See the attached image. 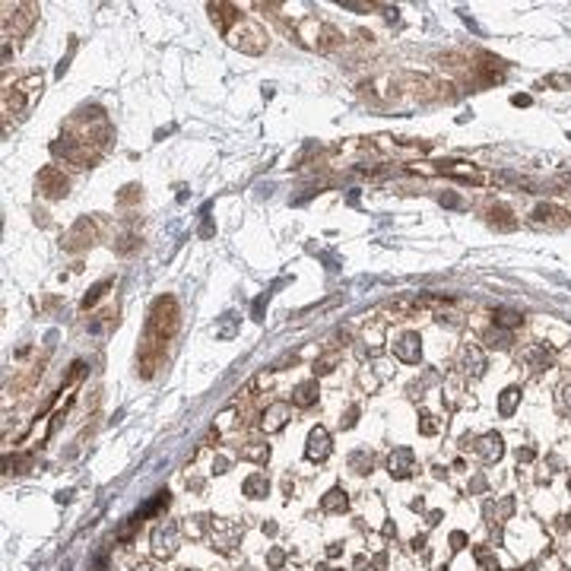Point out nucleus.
<instances>
[{
    "mask_svg": "<svg viewBox=\"0 0 571 571\" xmlns=\"http://www.w3.org/2000/svg\"><path fill=\"white\" fill-rule=\"evenodd\" d=\"M42 86H45L42 73H29L19 83L7 86V92H3V112L10 118H26L32 112V105L38 102V96H42Z\"/></svg>",
    "mask_w": 571,
    "mask_h": 571,
    "instance_id": "nucleus-1",
    "label": "nucleus"
},
{
    "mask_svg": "<svg viewBox=\"0 0 571 571\" xmlns=\"http://www.w3.org/2000/svg\"><path fill=\"white\" fill-rule=\"evenodd\" d=\"M226 42L235 48H241V51H248V54H261L263 48H267V35H263V29L257 23H251L248 16H235V23L229 26L226 32Z\"/></svg>",
    "mask_w": 571,
    "mask_h": 571,
    "instance_id": "nucleus-2",
    "label": "nucleus"
},
{
    "mask_svg": "<svg viewBox=\"0 0 571 571\" xmlns=\"http://www.w3.org/2000/svg\"><path fill=\"white\" fill-rule=\"evenodd\" d=\"M178 331V305L175 299H156L150 311V343H166Z\"/></svg>",
    "mask_w": 571,
    "mask_h": 571,
    "instance_id": "nucleus-3",
    "label": "nucleus"
},
{
    "mask_svg": "<svg viewBox=\"0 0 571 571\" xmlns=\"http://www.w3.org/2000/svg\"><path fill=\"white\" fill-rule=\"evenodd\" d=\"M175 546H178V527L159 524L156 530H152V552H156L159 559H168L175 552Z\"/></svg>",
    "mask_w": 571,
    "mask_h": 571,
    "instance_id": "nucleus-4",
    "label": "nucleus"
},
{
    "mask_svg": "<svg viewBox=\"0 0 571 571\" xmlns=\"http://www.w3.org/2000/svg\"><path fill=\"white\" fill-rule=\"evenodd\" d=\"M308 460H327L331 457V435H327V428H311L308 435V448H305Z\"/></svg>",
    "mask_w": 571,
    "mask_h": 571,
    "instance_id": "nucleus-5",
    "label": "nucleus"
},
{
    "mask_svg": "<svg viewBox=\"0 0 571 571\" xmlns=\"http://www.w3.org/2000/svg\"><path fill=\"white\" fill-rule=\"evenodd\" d=\"M387 466H391V476L394 480H406V476L416 470V457L410 448H397V451L391 454V460H387Z\"/></svg>",
    "mask_w": 571,
    "mask_h": 571,
    "instance_id": "nucleus-6",
    "label": "nucleus"
},
{
    "mask_svg": "<svg viewBox=\"0 0 571 571\" xmlns=\"http://www.w3.org/2000/svg\"><path fill=\"white\" fill-rule=\"evenodd\" d=\"M38 188L45 191L48 197H60V194H67V178H64L54 166H48L45 172L38 175Z\"/></svg>",
    "mask_w": 571,
    "mask_h": 571,
    "instance_id": "nucleus-7",
    "label": "nucleus"
},
{
    "mask_svg": "<svg viewBox=\"0 0 571 571\" xmlns=\"http://www.w3.org/2000/svg\"><path fill=\"white\" fill-rule=\"evenodd\" d=\"M394 353L403 362H419V337L416 333H403L400 343H394Z\"/></svg>",
    "mask_w": 571,
    "mask_h": 571,
    "instance_id": "nucleus-8",
    "label": "nucleus"
},
{
    "mask_svg": "<svg viewBox=\"0 0 571 571\" xmlns=\"http://www.w3.org/2000/svg\"><path fill=\"white\" fill-rule=\"evenodd\" d=\"M286 413H289V406L286 403H273L267 413H263V428L267 432H279L286 425Z\"/></svg>",
    "mask_w": 571,
    "mask_h": 571,
    "instance_id": "nucleus-9",
    "label": "nucleus"
},
{
    "mask_svg": "<svg viewBox=\"0 0 571 571\" xmlns=\"http://www.w3.org/2000/svg\"><path fill=\"white\" fill-rule=\"evenodd\" d=\"M502 451H504V448H502V438H498V435H486L480 441V454L489 460V464L502 457Z\"/></svg>",
    "mask_w": 571,
    "mask_h": 571,
    "instance_id": "nucleus-10",
    "label": "nucleus"
},
{
    "mask_svg": "<svg viewBox=\"0 0 571 571\" xmlns=\"http://www.w3.org/2000/svg\"><path fill=\"white\" fill-rule=\"evenodd\" d=\"M315 397H317V384L315 381H305V384H299V387H295L292 403L295 406H308V403H315Z\"/></svg>",
    "mask_w": 571,
    "mask_h": 571,
    "instance_id": "nucleus-11",
    "label": "nucleus"
},
{
    "mask_svg": "<svg viewBox=\"0 0 571 571\" xmlns=\"http://www.w3.org/2000/svg\"><path fill=\"white\" fill-rule=\"evenodd\" d=\"M245 492H248L251 498H261V495H267V476H261V473H254L248 482H245Z\"/></svg>",
    "mask_w": 571,
    "mask_h": 571,
    "instance_id": "nucleus-12",
    "label": "nucleus"
},
{
    "mask_svg": "<svg viewBox=\"0 0 571 571\" xmlns=\"http://www.w3.org/2000/svg\"><path fill=\"white\" fill-rule=\"evenodd\" d=\"M534 216H536V222H546V219H549V222H552V219H556V216H568V213H565V210H559V207H540V210H536L534 213Z\"/></svg>",
    "mask_w": 571,
    "mask_h": 571,
    "instance_id": "nucleus-13",
    "label": "nucleus"
},
{
    "mask_svg": "<svg viewBox=\"0 0 571 571\" xmlns=\"http://www.w3.org/2000/svg\"><path fill=\"white\" fill-rule=\"evenodd\" d=\"M495 324H502V327H518L520 317L514 315V311H498V315H495Z\"/></svg>",
    "mask_w": 571,
    "mask_h": 571,
    "instance_id": "nucleus-14",
    "label": "nucleus"
},
{
    "mask_svg": "<svg viewBox=\"0 0 571 571\" xmlns=\"http://www.w3.org/2000/svg\"><path fill=\"white\" fill-rule=\"evenodd\" d=\"M514 397H518V387H508V391H504V397H502V413H511Z\"/></svg>",
    "mask_w": 571,
    "mask_h": 571,
    "instance_id": "nucleus-15",
    "label": "nucleus"
},
{
    "mask_svg": "<svg viewBox=\"0 0 571 571\" xmlns=\"http://www.w3.org/2000/svg\"><path fill=\"white\" fill-rule=\"evenodd\" d=\"M340 495H343V492H340V489H333L331 498H324V508H340V504L346 508V498H340Z\"/></svg>",
    "mask_w": 571,
    "mask_h": 571,
    "instance_id": "nucleus-16",
    "label": "nucleus"
},
{
    "mask_svg": "<svg viewBox=\"0 0 571 571\" xmlns=\"http://www.w3.org/2000/svg\"><path fill=\"white\" fill-rule=\"evenodd\" d=\"M105 289H108V283H102V286H96V289H92V292H89V295H86V299H83V305H86V308H89V305H92V301H96V299H98V295H102V292H105Z\"/></svg>",
    "mask_w": 571,
    "mask_h": 571,
    "instance_id": "nucleus-17",
    "label": "nucleus"
},
{
    "mask_svg": "<svg viewBox=\"0 0 571 571\" xmlns=\"http://www.w3.org/2000/svg\"><path fill=\"white\" fill-rule=\"evenodd\" d=\"M552 86H571V76H549Z\"/></svg>",
    "mask_w": 571,
    "mask_h": 571,
    "instance_id": "nucleus-18",
    "label": "nucleus"
}]
</instances>
